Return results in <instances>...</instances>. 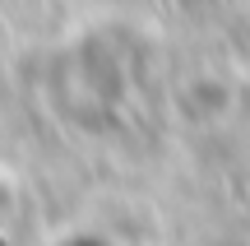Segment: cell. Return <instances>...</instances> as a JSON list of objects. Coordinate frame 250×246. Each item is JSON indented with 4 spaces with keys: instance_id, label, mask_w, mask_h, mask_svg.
Returning <instances> with one entry per match:
<instances>
[{
    "instance_id": "obj_1",
    "label": "cell",
    "mask_w": 250,
    "mask_h": 246,
    "mask_svg": "<svg viewBox=\"0 0 250 246\" xmlns=\"http://www.w3.org/2000/svg\"><path fill=\"white\" fill-rule=\"evenodd\" d=\"M65 246H111V242H102V237H70Z\"/></svg>"
},
{
    "instance_id": "obj_2",
    "label": "cell",
    "mask_w": 250,
    "mask_h": 246,
    "mask_svg": "<svg viewBox=\"0 0 250 246\" xmlns=\"http://www.w3.org/2000/svg\"><path fill=\"white\" fill-rule=\"evenodd\" d=\"M0 204H5V195H0Z\"/></svg>"
}]
</instances>
